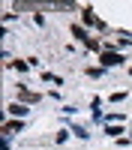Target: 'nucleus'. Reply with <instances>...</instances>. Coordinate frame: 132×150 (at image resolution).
Returning <instances> with one entry per match:
<instances>
[{"label":"nucleus","mask_w":132,"mask_h":150,"mask_svg":"<svg viewBox=\"0 0 132 150\" xmlns=\"http://www.w3.org/2000/svg\"><path fill=\"white\" fill-rule=\"evenodd\" d=\"M99 63H102V69H111V66H120V63H123V54H117V51H102Z\"/></svg>","instance_id":"1"},{"label":"nucleus","mask_w":132,"mask_h":150,"mask_svg":"<svg viewBox=\"0 0 132 150\" xmlns=\"http://www.w3.org/2000/svg\"><path fill=\"white\" fill-rule=\"evenodd\" d=\"M27 111H30V108L24 105V102H12V105H9V114H15L18 120H24V117H27Z\"/></svg>","instance_id":"2"},{"label":"nucleus","mask_w":132,"mask_h":150,"mask_svg":"<svg viewBox=\"0 0 132 150\" xmlns=\"http://www.w3.org/2000/svg\"><path fill=\"white\" fill-rule=\"evenodd\" d=\"M24 129V120H9L6 126H3V135L9 138V135H15V132H21Z\"/></svg>","instance_id":"3"},{"label":"nucleus","mask_w":132,"mask_h":150,"mask_svg":"<svg viewBox=\"0 0 132 150\" xmlns=\"http://www.w3.org/2000/svg\"><path fill=\"white\" fill-rule=\"evenodd\" d=\"M81 18H84V24H90V27H105V24H102L99 18H96L90 9H84V15H81Z\"/></svg>","instance_id":"4"},{"label":"nucleus","mask_w":132,"mask_h":150,"mask_svg":"<svg viewBox=\"0 0 132 150\" xmlns=\"http://www.w3.org/2000/svg\"><path fill=\"white\" fill-rule=\"evenodd\" d=\"M72 36H75V39H78V42H84V45H87V42H90V36H87V33H84V27H78V24H72Z\"/></svg>","instance_id":"5"},{"label":"nucleus","mask_w":132,"mask_h":150,"mask_svg":"<svg viewBox=\"0 0 132 150\" xmlns=\"http://www.w3.org/2000/svg\"><path fill=\"white\" fill-rule=\"evenodd\" d=\"M18 99H21V102H30V105H33V102H39L42 96H39V93H27V90H21V93H18Z\"/></svg>","instance_id":"6"},{"label":"nucleus","mask_w":132,"mask_h":150,"mask_svg":"<svg viewBox=\"0 0 132 150\" xmlns=\"http://www.w3.org/2000/svg\"><path fill=\"white\" fill-rule=\"evenodd\" d=\"M42 81H51V84H63V78H60V75H51V72H42Z\"/></svg>","instance_id":"7"},{"label":"nucleus","mask_w":132,"mask_h":150,"mask_svg":"<svg viewBox=\"0 0 132 150\" xmlns=\"http://www.w3.org/2000/svg\"><path fill=\"white\" fill-rule=\"evenodd\" d=\"M105 132H108V135H120V132H123V126H114V123H111V126H105Z\"/></svg>","instance_id":"8"},{"label":"nucleus","mask_w":132,"mask_h":150,"mask_svg":"<svg viewBox=\"0 0 132 150\" xmlns=\"http://www.w3.org/2000/svg\"><path fill=\"white\" fill-rule=\"evenodd\" d=\"M72 132H75V135H78V138H87V135H90V132H84L81 126H72Z\"/></svg>","instance_id":"9"},{"label":"nucleus","mask_w":132,"mask_h":150,"mask_svg":"<svg viewBox=\"0 0 132 150\" xmlns=\"http://www.w3.org/2000/svg\"><path fill=\"white\" fill-rule=\"evenodd\" d=\"M129 72H132V69H129Z\"/></svg>","instance_id":"10"}]
</instances>
